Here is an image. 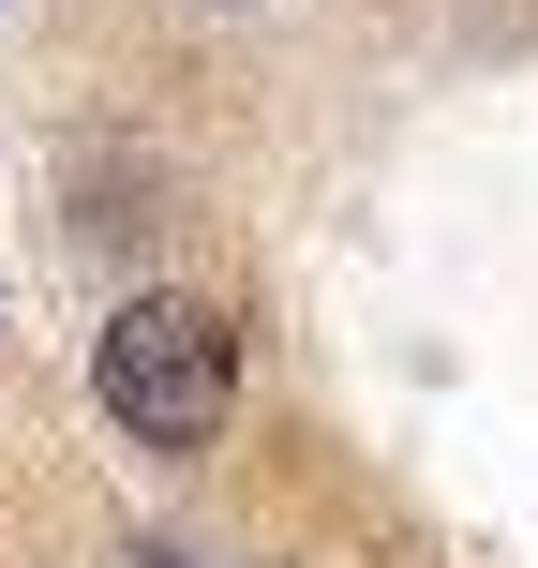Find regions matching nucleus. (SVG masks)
<instances>
[{
	"label": "nucleus",
	"mask_w": 538,
	"mask_h": 568,
	"mask_svg": "<svg viewBox=\"0 0 538 568\" xmlns=\"http://www.w3.org/2000/svg\"><path fill=\"white\" fill-rule=\"evenodd\" d=\"M90 419L120 449H150V464L225 449V419H240V314L195 300V284H135L90 329Z\"/></svg>",
	"instance_id": "f257e3e1"
},
{
	"label": "nucleus",
	"mask_w": 538,
	"mask_h": 568,
	"mask_svg": "<svg viewBox=\"0 0 538 568\" xmlns=\"http://www.w3.org/2000/svg\"><path fill=\"white\" fill-rule=\"evenodd\" d=\"M210 16H225V0H210Z\"/></svg>",
	"instance_id": "f03ea898"
}]
</instances>
